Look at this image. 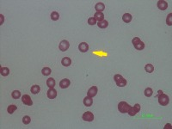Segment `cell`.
I'll use <instances>...</instances> for the list:
<instances>
[{
  "label": "cell",
  "instance_id": "1",
  "mask_svg": "<svg viewBox=\"0 0 172 129\" xmlns=\"http://www.w3.org/2000/svg\"><path fill=\"white\" fill-rule=\"evenodd\" d=\"M114 80L115 81L117 86L119 87H125L127 83V81L120 74H116V75L114 76Z\"/></svg>",
  "mask_w": 172,
  "mask_h": 129
},
{
  "label": "cell",
  "instance_id": "2",
  "mask_svg": "<svg viewBox=\"0 0 172 129\" xmlns=\"http://www.w3.org/2000/svg\"><path fill=\"white\" fill-rule=\"evenodd\" d=\"M158 102H159L160 105L162 106H167L170 102V98L169 96L166 94H164V93H161L159 96H158Z\"/></svg>",
  "mask_w": 172,
  "mask_h": 129
},
{
  "label": "cell",
  "instance_id": "3",
  "mask_svg": "<svg viewBox=\"0 0 172 129\" xmlns=\"http://www.w3.org/2000/svg\"><path fill=\"white\" fill-rule=\"evenodd\" d=\"M130 108H131V106L126 102H120V103L118 104V110L122 114L127 113Z\"/></svg>",
  "mask_w": 172,
  "mask_h": 129
},
{
  "label": "cell",
  "instance_id": "4",
  "mask_svg": "<svg viewBox=\"0 0 172 129\" xmlns=\"http://www.w3.org/2000/svg\"><path fill=\"white\" fill-rule=\"evenodd\" d=\"M139 111H140V105H139V103H136L133 107L131 106V108L129 109L127 114H128L130 116H134V115H136L137 113H139Z\"/></svg>",
  "mask_w": 172,
  "mask_h": 129
},
{
  "label": "cell",
  "instance_id": "5",
  "mask_svg": "<svg viewBox=\"0 0 172 129\" xmlns=\"http://www.w3.org/2000/svg\"><path fill=\"white\" fill-rule=\"evenodd\" d=\"M69 47H70V43H69V41H66V40H63V41H61L60 45H59V48H60V50L62 51V52H66V51H67Z\"/></svg>",
  "mask_w": 172,
  "mask_h": 129
},
{
  "label": "cell",
  "instance_id": "6",
  "mask_svg": "<svg viewBox=\"0 0 172 129\" xmlns=\"http://www.w3.org/2000/svg\"><path fill=\"white\" fill-rule=\"evenodd\" d=\"M82 118H83V120L85 121L90 122V121H93V120H94V115H93V113H91L90 111H87V112H85V113H84Z\"/></svg>",
  "mask_w": 172,
  "mask_h": 129
},
{
  "label": "cell",
  "instance_id": "7",
  "mask_svg": "<svg viewBox=\"0 0 172 129\" xmlns=\"http://www.w3.org/2000/svg\"><path fill=\"white\" fill-rule=\"evenodd\" d=\"M22 102L27 106H31L33 104V101H32L31 97L28 95H23L22 96Z\"/></svg>",
  "mask_w": 172,
  "mask_h": 129
},
{
  "label": "cell",
  "instance_id": "8",
  "mask_svg": "<svg viewBox=\"0 0 172 129\" xmlns=\"http://www.w3.org/2000/svg\"><path fill=\"white\" fill-rule=\"evenodd\" d=\"M97 92H98V89H97L96 86H92L89 89L87 92V96H89V97H94L95 96H96Z\"/></svg>",
  "mask_w": 172,
  "mask_h": 129
},
{
  "label": "cell",
  "instance_id": "9",
  "mask_svg": "<svg viewBox=\"0 0 172 129\" xmlns=\"http://www.w3.org/2000/svg\"><path fill=\"white\" fill-rule=\"evenodd\" d=\"M57 96V90L54 88H49L47 90V97L49 99H54Z\"/></svg>",
  "mask_w": 172,
  "mask_h": 129
},
{
  "label": "cell",
  "instance_id": "10",
  "mask_svg": "<svg viewBox=\"0 0 172 129\" xmlns=\"http://www.w3.org/2000/svg\"><path fill=\"white\" fill-rule=\"evenodd\" d=\"M158 8L161 10H165L168 8V3L164 0H159L158 2Z\"/></svg>",
  "mask_w": 172,
  "mask_h": 129
},
{
  "label": "cell",
  "instance_id": "11",
  "mask_svg": "<svg viewBox=\"0 0 172 129\" xmlns=\"http://www.w3.org/2000/svg\"><path fill=\"white\" fill-rule=\"evenodd\" d=\"M70 84H71V82H70V80L67 78H64V79H62V80L60 81V87L61 89H66V88H68L69 86H70Z\"/></svg>",
  "mask_w": 172,
  "mask_h": 129
},
{
  "label": "cell",
  "instance_id": "12",
  "mask_svg": "<svg viewBox=\"0 0 172 129\" xmlns=\"http://www.w3.org/2000/svg\"><path fill=\"white\" fill-rule=\"evenodd\" d=\"M78 49H79L80 52L82 53H86L89 50V45L86 42H81L78 46Z\"/></svg>",
  "mask_w": 172,
  "mask_h": 129
},
{
  "label": "cell",
  "instance_id": "13",
  "mask_svg": "<svg viewBox=\"0 0 172 129\" xmlns=\"http://www.w3.org/2000/svg\"><path fill=\"white\" fill-rule=\"evenodd\" d=\"M61 64H62L63 66L68 67V66H70L71 64H72V60H71L69 57H65V58H63L62 60H61Z\"/></svg>",
  "mask_w": 172,
  "mask_h": 129
},
{
  "label": "cell",
  "instance_id": "14",
  "mask_svg": "<svg viewBox=\"0 0 172 129\" xmlns=\"http://www.w3.org/2000/svg\"><path fill=\"white\" fill-rule=\"evenodd\" d=\"M95 10H96V12H102L105 9L104 3H102V2H99V3H97L96 4H95Z\"/></svg>",
  "mask_w": 172,
  "mask_h": 129
},
{
  "label": "cell",
  "instance_id": "15",
  "mask_svg": "<svg viewBox=\"0 0 172 129\" xmlns=\"http://www.w3.org/2000/svg\"><path fill=\"white\" fill-rule=\"evenodd\" d=\"M132 19H133V16H132V15L129 14V13H125V14L122 16V20H123V22H126V23H129L132 21Z\"/></svg>",
  "mask_w": 172,
  "mask_h": 129
},
{
  "label": "cell",
  "instance_id": "16",
  "mask_svg": "<svg viewBox=\"0 0 172 129\" xmlns=\"http://www.w3.org/2000/svg\"><path fill=\"white\" fill-rule=\"evenodd\" d=\"M92 103H93L92 97H89L88 96L85 97V99H84V104H85V106H86V107H90L92 105Z\"/></svg>",
  "mask_w": 172,
  "mask_h": 129
},
{
  "label": "cell",
  "instance_id": "17",
  "mask_svg": "<svg viewBox=\"0 0 172 129\" xmlns=\"http://www.w3.org/2000/svg\"><path fill=\"white\" fill-rule=\"evenodd\" d=\"M94 18L96 21H98V22L102 21V20H104V14H103L102 12H95L94 15Z\"/></svg>",
  "mask_w": 172,
  "mask_h": 129
},
{
  "label": "cell",
  "instance_id": "18",
  "mask_svg": "<svg viewBox=\"0 0 172 129\" xmlns=\"http://www.w3.org/2000/svg\"><path fill=\"white\" fill-rule=\"evenodd\" d=\"M31 93L32 94H34V95H36V94H38L40 91H41V87L39 86V85H37V84H34L33 85V86L31 87Z\"/></svg>",
  "mask_w": 172,
  "mask_h": 129
},
{
  "label": "cell",
  "instance_id": "19",
  "mask_svg": "<svg viewBox=\"0 0 172 129\" xmlns=\"http://www.w3.org/2000/svg\"><path fill=\"white\" fill-rule=\"evenodd\" d=\"M96 24L100 28H106L108 26V21H106V20L100 21V22H98Z\"/></svg>",
  "mask_w": 172,
  "mask_h": 129
},
{
  "label": "cell",
  "instance_id": "20",
  "mask_svg": "<svg viewBox=\"0 0 172 129\" xmlns=\"http://www.w3.org/2000/svg\"><path fill=\"white\" fill-rule=\"evenodd\" d=\"M145 70H146V72H148V73L153 72V71H154L153 64H146V66H145Z\"/></svg>",
  "mask_w": 172,
  "mask_h": 129
},
{
  "label": "cell",
  "instance_id": "21",
  "mask_svg": "<svg viewBox=\"0 0 172 129\" xmlns=\"http://www.w3.org/2000/svg\"><path fill=\"white\" fill-rule=\"evenodd\" d=\"M47 85L49 88H53L55 86V80L53 77H50L47 80Z\"/></svg>",
  "mask_w": 172,
  "mask_h": 129
},
{
  "label": "cell",
  "instance_id": "22",
  "mask_svg": "<svg viewBox=\"0 0 172 129\" xmlns=\"http://www.w3.org/2000/svg\"><path fill=\"white\" fill-rule=\"evenodd\" d=\"M17 109V106L14 105V104H11V105L8 106V108H7V111H8L9 114H13L15 111H16Z\"/></svg>",
  "mask_w": 172,
  "mask_h": 129
},
{
  "label": "cell",
  "instance_id": "23",
  "mask_svg": "<svg viewBox=\"0 0 172 129\" xmlns=\"http://www.w3.org/2000/svg\"><path fill=\"white\" fill-rule=\"evenodd\" d=\"M0 73H1V75L3 76V77H6V76H8L9 74V69L7 67H1Z\"/></svg>",
  "mask_w": 172,
  "mask_h": 129
},
{
  "label": "cell",
  "instance_id": "24",
  "mask_svg": "<svg viewBox=\"0 0 172 129\" xmlns=\"http://www.w3.org/2000/svg\"><path fill=\"white\" fill-rule=\"evenodd\" d=\"M145 96H146V97H151V96L153 95V90H152V88H146V90H145Z\"/></svg>",
  "mask_w": 172,
  "mask_h": 129
},
{
  "label": "cell",
  "instance_id": "25",
  "mask_svg": "<svg viewBox=\"0 0 172 129\" xmlns=\"http://www.w3.org/2000/svg\"><path fill=\"white\" fill-rule=\"evenodd\" d=\"M52 72V70L49 67H44L42 70H41V73L43 74L44 76H49Z\"/></svg>",
  "mask_w": 172,
  "mask_h": 129
},
{
  "label": "cell",
  "instance_id": "26",
  "mask_svg": "<svg viewBox=\"0 0 172 129\" xmlns=\"http://www.w3.org/2000/svg\"><path fill=\"white\" fill-rule=\"evenodd\" d=\"M60 18V14H59L57 11H53L51 13V19L53 21H57Z\"/></svg>",
  "mask_w": 172,
  "mask_h": 129
},
{
  "label": "cell",
  "instance_id": "27",
  "mask_svg": "<svg viewBox=\"0 0 172 129\" xmlns=\"http://www.w3.org/2000/svg\"><path fill=\"white\" fill-rule=\"evenodd\" d=\"M11 96L14 99H19L21 97V92L19 90H14V91L11 93Z\"/></svg>",
  "mask_w": 172,
  "mask_h": 129
},
{
  "label": "cell",
  "instance_id": "28",
  "mask_svg": "<svg viewBox=\"0 0 172 129\" xmlns=\"http://www.w3.org/2000/svg\"><path fill=\"white\" fill-rule=\"evenodd\" d=\"M134 47L137 50H143L145 48V43L143 41H140V42L137 43L136 45H134Z\"/></svg>",
  "mask_w": 172,
  "mask_h": 129
},
{
  "label": "cell",
  "instance_id": "29",
  "mask_svg": "<svg viewBox=\"0 0 172 129\" xmlns=\"http://www.w3.org/2000/svg\"><path fill=\"white\" fill-rule=\"evenodd\" d=\"M166 23L167 25L171 26L172 25V13H170L167 16V18H166Z\"/></svg>",
  "mask_w": 172,
  "mask_h": 129
},
{
  "label": "cell",
  "instance_id": "30",
  "mask_svg": "<svg viewBox=\"0 0 172 129\" xmlns=\"http://www.w3.org/2000/svg\"><path fill=\"white\" fill-rule=\"evenodd\" d=\"M22 122L25 125L29 124V123L31 122V118H30L29 116H28V115H26V116H24L23 118H22Z\"/></svg>",
  "mask_w": 172,
  "mask_h": 129
},
{
  "label": "cell",
  "instance_id": "31",
  "mask_svg": "<svg viewBox=\"0 0 172 129\" xmlns=\"http://www.w3.org/2000/svg\"><path fill=\"white\" fill-rule=\"evenodd\" d=\"M88 23L89 25H95V24H96V20L94 17H89L88 19Z\"/></svg>",
  "mask_w": 172,
  "mask_h": 129
},
{
  "label": "cell",
  "instance_id": "32",
  "mask_svg": "<svg viewBox=\"0 0 172 129\" xmlns=\"http://www.w3.org/2000/svg\"><path fill=\"white\" fill-rule=\"evenodd\" d=\"M3 22H4V16L1 14L0 15V25H2L3 23Z\"/></svg>",
  "mask_w": 172,
  "mask_h": 129
},
{
  "label": "cell",
  "instance_id": "33",
  "mask_svg": "<svg viewBox=\"0 0 172 129\" xmlns=\"http://www.w3.org/2000/svg\"><path fill=\"white\" fill-rule=\"evenodd\" d=\"M171 128V124H166V126H165V128Z\"/></svg>",
  "mask_w": 172,
  "mask_h": 129
},
{
  "label": "cell",
  "instance_id": "34",
  "mask_svg": "<svg viewBox=\"0 0 172 129\" xmlns=\"http://www.w3.org/2000/svg\"><path fill=\"white\" fill-rule=\"evenodd\" d=\"M161 93H163V91H162V90H158V96H157V97H158V96H159V95L161 94Z\"/></svg>",
  "mask_w": 172,
  "mask_h": 129
}]
</instances>
